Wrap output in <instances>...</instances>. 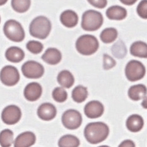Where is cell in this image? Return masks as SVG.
<instances>
[{
	"label": "cell",
	"mask_w": 147,
	"mask_h": 147,
	"mask_svg": "<svg viewBox=\"0 0 147 147\" xmlns=\"http://www.w3.org/2000/svg\"><path fill=\"white\" fill-rule=\"evenodd\" d=\"M109 135V126L103 122L88 123L84 129V136L86 141L93 145L103 142Z\"/></svg>",
	"instance_id": "6da1fadb"
},
{
	"label": "cell",
	"mask_w": 147,
	"mask_h": 147,
	"mask_svg": "<svg viewBox=\"0 0 147 147\" xmlns=\"http://www.w3.org/2000/svg\"><path fill=\"white\" fill-rule=\"evenodd\" d=\"M51 28V23L49 20L44 16H39L31 23L29 32L33 37L44 40L49 36Z\"/></svg>",
	"instance_id": "7a4b0ae2"
},
{
	"label": "cell",
	"mask_w": 147,
	"mask_h": 147,
	"mask_svg": "<svg viewBox=\"0 0 147 147\" xmlns=\"http://www.w3.org/2000/svg\"><path fill=\"white\" fill-rule=\"evenodd\" d=\"M76 49L80 54L91 55L95 53L99 47V43L95 36L92 35L80 36L76 42Z\"/></svg>",
	"instance_id": "3957f363"
},
{
	"label": "cell",
	"mask_w": 147,
	"mask_h": 147,
	"mask_svg": "<svg viewBox=\"0 0 147 147\" xmlns=\"http://www.w3.org/2000/svg\"><path fill=\"white\" fill-rule=\"evenodd\" d=\"M103 22V18L101 13L90 9L83 13L82 19V27L85 31H95L101 27Z\"/></svg>",
	"instance_id": "277c9868"
},
{
	"label": "cell",
	"mask_w": 147,
	"mask_h": 147,
	"mask_svg": "<svg viewBox=\"0 0 147 147\" xmlns=\"http://www.w3.org/2000/svg\"><path fill=\"white\" fill-rule=\"evenodd\" d=\"M3 32L10 40L15 42H22L25 38V32L23 26L15 20H9L3 26Z\"/></svg>",
	"instance_id": "5b68a950"
},
{
	"label": "cell",
	"mask_w": 147,
	"mask_h": 147,
	"mask_svg": "<svg viewBox=\"0 0 147 147\" xmlns=\"http://www.w3.org/2000/svg\"><path fill=\"white\" fill-rule=\"evenodd\" d=\"M146 74L145 65L138 61L131 60L128 62L125 67V76L131 82L140 81L144 78Z\"/></svg>",
	"instance_id": "8992f818"
},
{
	"label": "cell",
	"mask_w": 147,
	"mask_h": 147,
	"mask_svg": "<svg viewBox=\"0 0 147 147\" xmlns=\"http://www.w3.org/2000/svg\"><path fill=\"white\" fill-rule=\"evenodd\" d=\"M82 120L81 113L73 109L66 110L61 117L63 126L71 130L78 129L82 125Z\"/></svg>",
	"instance_id": "52a82bcc"
},
{
	"label": "cell",
	"mask_w": 147,
	"mask_h": 147,
	"mask_svg": "<svg viewBox=\"0 0 147 147\" xmlns=\"http://www.w3.org/2000/svg\"><path fill=\"white\" fill-rule=\"evenodd\" d=\"M23 75L28 79H39L44 74V68L41 63L29 61L25 62L22 66Z\"/></svg>",
	"instance_id": "ba28073f"
},
{
	"label": "cell",
	"mask_w": 147,
	"mask_h": 147,
	"mask_svg": "<svg viewBox=\"0 0 147 147\" xmlns=\"http://www.w3.org/2000/svg\"><path fill=\"white\" fill-rule=\"evenodd\" d=\"M21 117V109L16 105H9L5 107L1 113L2 121L8 125L16 124L20 120Z\"/></svg>",
	"instance_id": "9c48e42d"
},
{
	"label": "cell",
	"mask_w": 147,
	"mask_h": 147,
	"mask_svg": "<svg viewBox=\"0 0 147 147\" xmlns=\"http://www.w3.org/2000/svg\"><path fill=\"white\" fill-rule=\"evenodd\" d=\"M1 81L6 86H13L19 82L20 74L15 67L6 65L1 71Z\"/></svg>",
	"instance_id": "30bf717a"
},
{
	"label": "cell",
	"mask_w": 147,
	"mask_h": 147,
	"mask_svg": "<svg viewBox=\"0 0 147 147\" xmlns=\"http://www.w3.org/2000/svg\"><path fill=\"white\" fill-rule=\"evenodd\" d=\"M104 112V106L99 101H91L86 103L84 108V113L88 118H98Z\"/></svg>",
	"instance_id": "8fae6325"
},
{
	"label": "cell",
	"mask_w": 147,
	"mask_h": 147,
	"mask_svg": "<svg viewBox=\"0 0 147 147\" xmlns=\"http://www.w3.org/2000/svg\"><path fill=\"white\" fill-rule=\"evenodd\" d=\"M42 94V88L39 83L33 82L26 86L23 91L25 98L29 101L34 102L38 100Z\"/></svg>",
	"instance_id": "7c38bea8"
},
{
	"label": "cell",
	"mask_w": 147,
	"mask_h": 147,
	"mask_svg": "<svg viewBox=\"0 0 147 147\" xmlns=\"http://www.w3.org/2000/svg\"><path fill=\"white\" fill-rule=\"evenodd\" d=\"M37 115L40 119L44 121H51L57 115V109L54 105L51 103L44 102L39 106Z\"/></svg>",
	"instance_id": "4fadbf2b"
},
{
	"label": "cell",
	"mask_w": 147,
	"mask_h": 147,
	"mask_svg": "<svg viewBox=\"0 0 147 147\" xmlns=\"http://www.w3.org/2000/svg\"><path fill=\"white\" fill-rule=\"evenodd\" d=\"M36 142L35 135L31 131L22 133L15 138L14 147H31Z\"/></svg>",
	"instance_id": "5bb4252c"
},
{
	"label": "cell",
	"mask_w": 147,
	"mask_h": 147,
	"mask_svg": "<svg viewBox=\"0 0 147 147\" xmlns=\"http://www.w3.org/2000/svg\"><path fill=\"white\" fill-rule=\"evenodd\" d=\"M126 128L133 133H137L141 131L144 126V120L142 117L137 114L129 116L126 122Z\"/></svg>",
	"instance_id": "9a60e30c"
},
{
	"label": "cell",
	"mask_w": 147,
	"mask_h": 147,
	"mask_svg": "<svg viewBox=\"0 0 147 147\" xmlns=\"http://www.w3.org/2000/svg\"><path fill=\"white\" fill-rule=\"evenodd\" d=\"M43 61L49 65H56L61 62L62 54L58 49L56 48H49L42 55Z\"/></svg>",
	"instance_id": "2e32d148"
},
{
	"label": "cell",
	"mask_w": 147,
	"mask_h": 147,
	"mask_svg": "<svg viewBox=\"0 0 147 147\" xmlns=\"http://www.w3.org/2000/svg\"><path fill=\"white\" fill-rule=\"evenodd\" d=\"M60 21L66 27L73 28L78 24V16L74 11L67 9L60 15Z\"/></svg>",
	"instance_id": "e0dca14e"
},
{
	"label": "cell",
	"mask_w": 147,
	"mask_h": 147,
	"mask_svg": "<svg viewBox=\"0 0 147 147\" xmlns=\"http://www.w3.org/2000/svg\"><path fill=\"white\" fill-rule=\"evenodd\" d=\"M105 14L107 17L111 20H122L126 18L128 12L122 6L114 5L107 9Z\"/></svg>",
	"instance_id": "ac0fdd59"
},
{
	"label": "cell",
	"mask_w": 147,
	"mask_h": 147,
	"mask_svg": "<svg viewBox=\"0 0 147 147\" xmlns=\"http://www.w3.org/2000/svg\"><path fill=\"white\" fill-rule=\"evenodd\" d=\"M128 94L129 99L138 101L144 99L147 94V88L144 84H136L130 87Z\"/></svg>",
	"instance_id": "d6986e66"
},
{
	"label": "cell",
	"mask_w": 147,
	"mask_h": 147,
	"mask_svg": "<svg viewBox=\"0 0 147 147\" xmlns=\"http://www.w3.org/2000/svg\"><path fill=\"white\" fill-rule=\"evenodd\" d=\"M6 59L13 63H18L22 61L25 57V53L18 47H11L5 52Z\"/></svg>",
	"instance_id": "ffe728a7"
},
{
	"label": "cell",
	"mask_w": 147,
	"mask_h": 147,
	"mask_svg": "<svg viewBox=\"0 0 147 147\" xmlns=\"http://www.w3.org/2000/svg\"><path fill=\"white\" fill-rule=\"evenodd\" d=\"M130 53L134 57L147 59V43L142 41H136L130 47Z\"/></svg>",
	"instance_id": "44dd1931"
},
{
	"label": "cell",
	"mask_w": 147,
	"mask_h": 147,
	"mask_svg": "<svg viewBox=\"0 0 147 147\" xmlns=\"http://www.w3.org/2000/svg\"><path fill=\"white\" fill-rule=\"evenodd\" d=\"M57 81L59 84L64 88L69 89L73 86L75 83V78L72 74L67 70H63L60 72L58 77Z\"/></svg>",
	"instance_id": "7402d4cb"
},
{
	"label": "cell",
	"mask_w": 147,
	"mask_h": 147,
	"mask_svg": "<svg viewBox=\"0 0 147 147\" xmlns=\"http://www.w3.org/2000/svg\"><path fill=\"white\" fill-rule=\"evenodd\" d=\"M88 95L87 88L83 86H78L73 89L71 96L73 101L77 103L84 102Z\"/></svg>",
	"instance_id": "603a6c76"
},
{
	"label": "cell",
	"mask_w": 147,
	"mask_h": 147,
	"mask_svg": "<svg viewBox=\"0 0 147 147\" xmlns=\"http://www.w3.org/2000/svg\"><path fill=\"white\" fill-rule=\"evenodd\" d=\"M80 144V140L72 135H65L59 138V147H78Z\"/></svg>",
	"instance_id": "cb8c5ba5"
},
{
	"label": "cell",
	"mask_w": 147,
	"mask_h": 147,
	"mask_svg": "<svg viewBox=\"0 0 147 147\" xmlns=\"http://www.w3.org/2000/svg\"><path fill=\"white\" fill-rule=\"evenodd\" d=\"M118 30L114 28H107L102 30L100 38L102 42L105 43H111L114 42L118 38Z\"/></svg>",
	"instance_id": "d4e9b609"
},
{
	"label": "cell",
	"mask_w": 147,
	"mask_h": 147,
	"mask_svg": "<svg viewBox=\"0 0 147 147\" xmlns=\"http://www.w3.org/2000/svg\"><path fill=\"white\" fill-rule=\"evenodd\" d=\"M13 132L10 129H3L0 133V143L1 147H10L14 143Z\"/></svg>",
	"instance_id": "484cf974"
},
{
	"label": "cell",
	"mask_w": 147,
	"mask_h": 147,
	"mask_svg": "<svg viewBox=\"0 0 147 147\" xmlns=\"http://www.w3.org/2000/svg\"><path fill=\"white\" fill-rule=\"evenodd\" d=\"M31 0H12V6L14 10L18 13L27 11L31 6Z\"/></svg>",
	"instance_id": "4316f807"
},
{
	"label": "cell",
	"mask_w": 147,
	"mask_h": 147,
	"mask_svg": "<svg viewBox=\"0 0 147 147\" xmlns=\"http://www.w3.org/2000/svg\"><path fill=\"white\" fill-rule=\"evenodd\" d=\"M53 99L58 102H63L68 98V93L61 87H57L53 90L52 93Z\"/></svg>",
	"instance_id": "83f0119b"
},
{
	"label": "cell",
	"mask_w": 147,
	"mask_h": 147,
	"mask_svg": "<svg viewBox=\"0 0 147 147\" xmlns=\"http://www.w3.org/2000/svg\"><path fill=\"white\" fill-rule=\"evenodd\" d=\"M26 47L29 52L34 53V54H39L43 51L44 46H43L42 43L38 41L31 40L27 43Z\"/></svg>",
	"instance_id": "f1b7e54d"
},
{
	"label": "cell",
	"mask_w": 147,
	"mask_h": 147,
	"mask_svg": "<svg viewBox=\"0 0 147 147\" xmlns=\"http://www.w3.org/2000/svg\"><path fill=\"white\" fill-rule=\"evenodd\" d=\"M137 14L140 18L147 19V0H142L136 8Z\"/></svg>",
	"instance_id": "f546056e"
},
{
	"label": "cell",
	"mask_w": 147,
	"mask_h": 147,
	"mask_svg": "<svg viewBox=\"0 0 147 147\" xmlns=\"http://www.w3.org/2000/svg\"><path fill=\"white\" fill-rule=\"evenodd\" d=\"M103 69L105 70L111 69L113 68L114 67H115V65H116V62L115 61V60L108 54L103 55Z\"/></svg>",
	"instance_id": "4dcf8cb0"
},
{
	"label": "cell",
	"mask_w": 147,
	"mask_h": 147,
	"mask_svg": "<svg viewBox=\"0 0 147 147\" xmlns=\"http://www.w3.org/2000/svg\"><path fill=\"white\" fill-rule=\"evenodd\" d=\"M92 6L99 9H103L106 7L108 5L107 0H87Z\"/></svg>",
	"instance_id": "1f68e13d"
},
{
	"label": "cell",
	"mask_w": 147,
	"mask_h": 147,
	"mask_svg": "<svg viewBox=\"0 0 147 147\" xmlns=\"http://www.w3.org/2000/svg\"><path fill=\"white\" fill-rule=\"evenodd\" d=\"M118 147H136L135 143L131 140H125L120 143Z\"/></svg>",
	"instance_id": "d6a6232c"
},
{
	"label": "cell",
	"mask_w": 147,
	"mask_h": 147,
	"mask_svg": "<svg viewBox=\"0 0 147 147\" xmlns=\"http://www.w3.org/2000/svg\"><path fill=\"white\" fill-rule=\"evenodd\" d=\"M120 2L122 4H124L127 6H131L134 5L135 3L138 1V0H119Z\"/></svg>",
	"instance_id": "836d02e7"
},
{
	"label": "cell",
	"mask_w": 147,
	"mask_h": 147,
	"mask_svg": "<svg viewBox=\"0 0 147 147\" xmlns=\"http://www.w3.org/2000/svg\"><path fill=\"white\" fill-rule=\"evenodd\" d=\"M142 106L144 109H147V96L143 99L142 102Z\"/></svg>",
	"instance_id": "e575fe53"
},
{
	"label": "cell",
	"mask_w": 147,
	"mask_h": 147,
	"mask_svg": "<svg viewBox=\"0 0 147 147\" xmlns=\"http://www.w3.org/2000/svg\"><path fill=\"white\" fill-rule=\"evenodd\" d=\"M8 1V0H0V4H1V5H5V3Z\"/></svg>",
	"instance_id": "d590c367"
},
{
	"label": "cell",
	"mask_w": 147,
	"mask_h": 147,
	"mask_svg": "<svg viewBox=\"0 0 147 147\" xmlns=\"http://www.w3.org/2000/svg\"><path fill=\"white\" fill-rule=\"evenodd\" d=\"M98 147H110L108 145H102V146H98Z\"/></svg>",
	"instance_id": "8d00e7d4"
}]
</instances>
